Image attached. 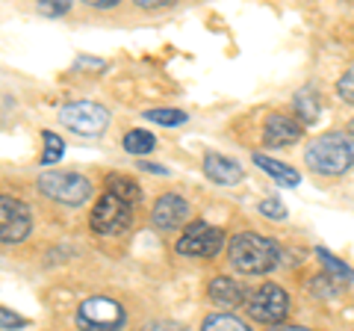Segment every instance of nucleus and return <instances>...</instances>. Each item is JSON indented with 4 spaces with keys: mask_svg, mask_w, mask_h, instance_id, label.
Listing matches in <instances>:
<instances>
[{
    "mask_svg": "<svg viewBox=\"0 0 354 331\" xmlns=\"http://www.w3.org/2000/svg\"><path fill=\"white\" fill-rule=\"evenodd\" d=\"M227 258L239 272L266 275L281 263V251H278V246H274V240L263 237V234H254V231H245V234H236L234 240H230Z\"/></svg>",
    "mask_w": 354,
    "mask_h": 331,
    "instance_id": "f257e3e1",
    "label": "nucleus"
},
{
    "mask_svg": "<svg viewBox=\"0 0 354 331\" xmlns=\"http://www.w3.org/2000/svg\"><path fill=\"white\" fill-rule=\"evenodd\" d=\"M304 163L316 175H346L354 166V136L348 134H322L304 151Z\"/></svg>",
    "mask_w": 354,
    "mask_h": 331,
    "instance_id": "f03ea898",
    "label": "nucleus"
},
{
    "mask_svg": "<svg viewBox=\"0 0 354 331\" xmlns=\"http://www.w3.org/2000/svg\"><path fill=\"white\" fill-rule=\"evenodd\" d=\"M124 325V307L104 296H92L77 307V328L80 331H118Z\"/></svg>",
    "mask_w": 354,
    "mask_h": 331,
    "instance_id": "7ed1b4c3",
    "label": "nucleus"
},
{
    "mask_svg": "<svg viewBox=\"0 0 354 331\" xmlns=\"http://www.w3.org/2000/svg\"><path fill=\"white\" fill-rule=\"evenodd\" d=\"M39 190L62 204H83L92 195V184L77 172H44L39 178Z\"/></svg>",
    "mask_w": 354,
    "mask_h": 331,
    "instance_id": "20e7f679",
    "label": "nucleus"
},
{
    "mask_svg": "<svg viewBox=\"0 0 354 331\" xmlns=\"http://www.w3.org/2000/svg\"><path fill=\"white\" fill-rule=\"evenodd\" d=\"M248 314L263 325H278L290 314V296L278 284H263L248 296Z\"/></svg>",
    "mask_w": 354,
    "mask_h": 331,
    "instance_id": "39448f33",
    "label": "nucleus"
},
{
    "mask_svg": "<svg viewBox=\"0 0 354 331\" xmlns=\"http://www.w3.org/2000/svg\"><path fill=\"white\" fill-rule=\"evenodd\" d=\"M59 121L68 130L80 136H97L109 127V113L101 104H92V101H74V104H65L59 109Z\"/></svg>",
    "mask_w": 354,
    "mask_h": 331,
    "instance_id": "423d86ee",
    "label": "nucleus"
},
{
    "mask_svg": "<svg viewBox=\"0 0 354 331\" xmlns=\"http://www.w3.org/2000/svg\"><path fill=\"white\" fill-rule=\"evenodd\" d=\"M225 246V234L218 228L207 222H195L183 231V237L177 240V255L186 258H213L216 251Z\"/></svg>",
    "mask_w": 354,
    "mask_h": 331,
    "instance_id": "0eeeda50",
    "label": "nucleus"
},
{
    "mask_svg": "<svg viewBox=\"0 0 354 331\" xmlns=\"http://www.w3.org/2000/svg\"><path fill=\"white\" fill-rule=\"evenodd\" d=\"M133 225V211L127 202H121L115 195H104L92 211V228L97 234H124Z\"/></svg>",
    "mask_w": 354,
    "mask_h": 331,
    "instance_id": "6e6552de",
    "label": "nucleus"
},
{
    "mask_svg": "<svg viewBox=\"0 0 354 331\" xmlns=\"http://www.w3.org/2000/svg\"><path fill=\"white\" fill-rule=\"evenodd\" d=\"M30 228H32L30 207L12 195H0V242L27 240Z\"/></svg>",
    "mask_w": 354,
    "mask_h": 331,
    "instance_id": "1a4fd4ad",
    "label": "nucleus"
},
{
    "mask_svg": "<svg viewBox=\"0 0 354 331\" xmlns=\"http://www.w3.org/2000/svg\"><path fill=\"white\" fill-rule=\"evenodd\" d=\"M186 216H189V204L183 202L180 195L174 193H165L157 204H153V225L160 231H174L186 222Z\"/></svg>",
    "mask_w": 354,
    "mask_h": 331,
    "instance_id": "9d476101",
    "label": "nucleus"
},
{
    "mask_svg": "<svg viewBox=\"0 0 354 331\" xmlns=\"http://www.w3.org/2000/svg\"><path fill=\"white\" fill-rule=\"evenodd\" d=\"M204 175L218 186H234L245 178V172H242V166L236 160L225 157V154H216V151H209L204 157Z\"/></svg>",
    "mask_w": 354,
    "mask_h": 331,
    "instance_id": "9b49d317",
    "label": "nucleus"
},
{
    "mask_svg": "<svg viewBox=\"0 0 354 331\" xmlns=\"http://www.w3.org/2000/svg\"><path fill=\"white\" fill-rule=\"evenodd\" d=\"M263 139H266V145H272V148H286L301 139V125L286 116H269L266 118V127H263Z\"/></svg>",
    "mask_w": 354,
    "mask_h": 331,
    "instance_id": "f8f14e48",
    "label": "nucleus"
},
{
    "mask_svg": "<svg viewBox=\"0 0 354 331\" xmlns=\"http://www.w3.org/2000/svg\"><path fill=\"white\" fill-rule=\"evenodd\" d=\"M209 299L218 307H236L242 302H248V296H245V287L234 278H213L209 281Z\"/></svg>",
    "mask_w": 354,
    "mask_h": 331,
    "instance_id": "ddd939ff",
    "label": "nucleus"
},
{
    "mask_svg": "<svg viewBox=\"0 0 354 331\" xmlns=\"http://www.w3.org/2000/svg\"><path fill=\"white\" fill-rule=\"evenodd\" d=\"M254 163H257L269 178L278 181L281 186H298L301 184V175H298L295 169H290L286 163H281V160H272V157H266V154H254Z\"/></svg>",
    "mask_w": 354,
    "mask_h": 331,
    "instance_id": "4468645a",
    "label": "nucleus"
},
{
    "mask_svg": "<svg viewBox=\"0 0 354 331\" xmlns=\"http://www.w3.org/2000/svg\"><path fill=\"white\" fill-rule=\"evenodd\" d=\"M106 190H109V195H115V198H121V202H127V204L139 202V184L124 178V175H109Z\"/></svg>",
    "mask_w": 354,
    "mask_h": 331,
    "instance_id": "2eb2a0df",
    "label": "nucleus"
},
{
    "mask_svg": "<svg viewBox=\"0 0 354 331\" xmlns=\"http://www.w3.org/2000/svg\"><path fill=\"white\" fill-rule=\"evenodd\" d=\"M319 109L322 107H319V95L313 89H301L295 95V113L304 125H313V121L319 118Z\"/></svg>",
    "mask_w": 354,
    "mask_h": 331,
    "instance_id": "dca6fc26",
    "label": "nucleus"
},
{
    "mask_svg": "<svg viewBox=\"0 0 354 331\" xmlns=\"http://www.w3.org/2000/svg\"><path fill=\"white\" fill-rule=\"evenodd\" d=\"M124 148L130 154H148L157 148V139H153V134H148V130H130L124 136Z\"/></svg>",
    "mask_w": 354,
    "mask_h": 331,
    "instance_id": "f3484780",
    "label": "nucleus"
},
{
    "mask_svg": "<svg viewBox=\"0 0 354 331\" xmlns=\"http://www.w3.org/2000/svg\"><path fill=\"white\" fill-rule=\"evenodd\" d=\"M204 331H248V325L230 314H213V316H207Z\"/></svg>",
    "mask_w": 354,
    "mask_h": 331,
    "instance_id": "a211bd4d",
    "label": "nucleus"
},
{
    "mask_svg": "<svg viewBox=\"0 0 354 331\" xmlns=\"http://www.w3.org/2000/svg\"><path fill=\"white\" fill-rule=\"evenodd\" d=\"M41 139H44L41 166H53V163H59V157L65 154V142H62L57 134H50V130H44V134H41Z\"/></svg>",
    "mask_w": 354,
    "mask_h": 331,
    "instance_id": "6ab92c4d",
    "label": "nucleus"
},
{
    "mask_svg": "<svg viewBox=\"0 0 354 331\" xmlns=\"http://www.w3.org/2000/svg\"><path fill=\"white\" fill-rule=\"evenodd\" d=\"M145 118L157 121V125H162V127H177V125H183L186 121V113L183 109H148Z\"/></svg>",
    "mask_w": 354,
    "mask_h": 331,
    "instance_id": "aec40b11",
    "label": "nucleus"
},
{
    "mask_svg": "<svg viewBox=\"0 0 354 331\" xmlns=\"http://www.w3.org/2000/svg\"><path fill=\"white\" fill-rule=\"evenodd\" d=\"M316 255H319V260L325 263V269H328L330 275H334L337 281H346L348 275H351V272H348V267H346V263H342L339 258H334V255H330L328 249H316Z\"/></svg>",
    "mask_w": 354,
    "mask_h": 331,
    "instance_id": "412c9836",
    "label": "nucleus"
},
{
    "mask_svg": "<svg viewBox=\"0 0 354 331\" xmlns=\"http://www.w3.org/2000/svg\"><path fill=\"white\" fill-rule=\"evenodd\" d=\"M337 92H339V98H342V101L354 104V65H351V69H346V74L339 77V83H337Z\"/></svg>",
    "mask_w": 354,
    "mask_h": 331,
    "instance_id": "4be33fe9",
    "label": "nucleus"
},
{
    "mask_svg": "<svg viewBox=\"0 0 354 331\" xmlns=\"http://www.w3.org/2000/svg\"><path fill=\"white\" fill-rule=\"evenodd\" d=\"M36 9L41 15H65L71 9V3H65V0H39Z\"/></svg>",
    "mask_w": 354,
    "mask_h": 331,
    "instance_id": "5701e85b",
    "label": "nucleus"
},
{
    "mask_svg": "<svg viewBox=\"0 0 354 331\" xmlns=\"http://www.w3.org/2000/svg\"><path fill=\"white\" fill-rule=\"evenodd\" d=\"M260 213L281 222V219H286V207L278 202V198H266V202H260Z\"/></svg>",
    "mask_w": 354,
    "mask_h": 331,
    "instance_id": "b1692460",
    "label": "nucleus"
},
{
    "mask_svg": "<svg viewBox=\"0 0 354 331\" xmlns=\"http://www.w3.org/2000/svg\"><path fill=\"white\" fill-rule=\"evenodd\" d=\"M27 319L18 316L15 311H9V307H0V328L3 331H12V328H24Z\"/></svg>",
    "mask_w": 354,
    "mask_h": 331,
    "instance_id": "393cba45",
    "label": "nucleus"
},
{
    "mask_svg": "<svg viewBox=\"0 0 354 331\" xmlns=\"http://www.w3.org/2000/svg\"><path fill=\"white\" fill-rule=\"evenodd\" d=\"M339 284L342 281H337V278H313L310 281V287H313L316 296H334L339 290Z\"/></svg>",
    "mask_w": 354,
    "mask_h": 331,
    "instance_id": "a878e982",
    "label": "nucleus"
},
{
    "mask_svg": "<svg viewBox=\"0 0 354 331\" xmlns=\"http://www.w3.org/2000/svg\"><path fill=\"white\" fill-rule=\"evenodd\" d=\"M145 331H186V328L183 325H174V323H153Z\"/></svg>",
    "mask_w": 354,
    "mask_h": 331,
    "instance_id": "bb28decb",
    "label": "nucleus"
},
{
    "mask_svg": "<svg viewBox=\"0 0 354 331\" xmlns=\"http://www.w3.org/2000/svg\"><path fill=\"white\" fill-rule=\"evenodd\" d=\"M142 172H153V175H169V169L165 166H157V163H139Z\"/></svg>",
    "mask_w": 354,
    "mask_h": 331,
    "instance_id": "cd10ccee",
    "label": "nucleus"
},
{
    "mask_svg": "<svg viewBox=\"0 0 354 331\" xmlns=\"http://www.w3.org/2000/svg\"><path fill=\"white\" fill-rule=\"evenodd\" d=\"M77 69H104L101 60H77Z\"/></svg>",
    "mask_w": 354,
    "mask_h": 331,
    "instance_id": "c85d7f7f",
    "label": "nucleus"
},
{
    "mask_svg": "<svg viewBox=\"0 0 354 331\" xmlns=\"http://www.w3.org/2000/svg\"><path fill=\"white\" fill-rule=\"evenodd\" d=\"M88 3L97 6V9H113V6L118 3V0H88Z\"/></svg>",
    "mask_w": 354,
    "mask_h": 331,
    "instance_id": "c756f323",
    "label": "nucleus"
},
{
    "mask_svg": "<svg viewBox=\"0 0 354 331\" xmlns=\"http://www.w3.org/2000/svg\"><path fill=\"white\" fill-rule=\"evenodd\" d=\"M139 6H162V3H171V0H136Z\"/></svg>",
    "mask_w": 354,
    "mask_h": 331,
    "instance_id": "7c9ffc66",
    "label": "nucleus"
},
{
    "mask_svg": "<svg viewBox=\"0 0 354 331\" xmlns=\"http://www.w3.org/2000/svg\"><path fill=\"white\" fill-rule=\"evenodd\" d=\"M272 331H310L304 325H281V328H272Z\"/></svg>",
    "mask_w": 354,
    "mask_h": 331,
    "instance_id": "2f4dec72",
    "label": "nucleus"
},
{
    "mask_svg": "<svg viewBox=\"0 0 354 331\" xmlns=\"http://www.w3.org/2000/svg\"><path fill=\"white\" fill-rule=\"evenodd\" d=\"M348 136H354V118H351V125H348Z\"/></svg>",
    "mask_w": 354,
    "mask_h": 331,
    "instance_id": "473e14b6",
    "label": "nucleus"
}]
</instances>
